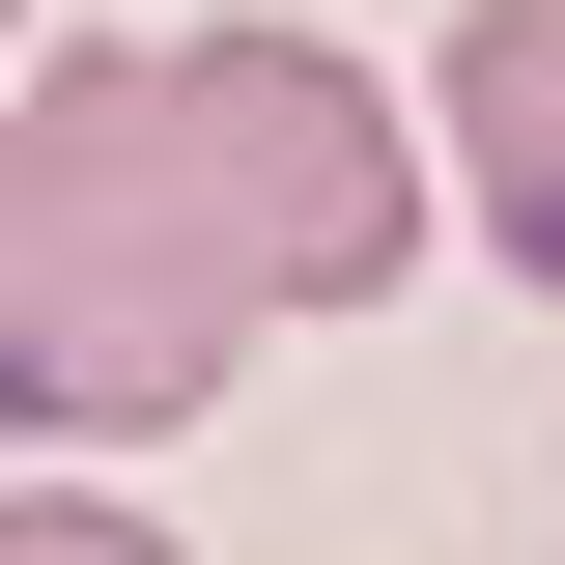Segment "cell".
I'll use <instances>...</instances> for the list:
<instances>
[{"instance_id": "3957f363", "label": "cell", "mask_w": 565, "mask_h": 565, "mask_svg": "<svg viewBox=\"0 0 565 565\" xmlns=\"http://www.w3.org/2000/svg\"><path fill=\"white\" fill-rule=\"evenodd\" d=\"M424 141H452L481 255L565 282V0H481V29H452V85H424Z\"/></svg>"}, {"instance_id": "277c9868", "label": "cell", "mask_w": 565, "mask_h": 565, "mask_svg": "<svg viewBox=\"0 0 565 565\" xmlns=\"http://www.w3.org/2000/svg\"><path fill=\"white\" fill-rule=\"evenodd\" d=\"M0 565H170V537H141L114 481H0Z\"/></svg>"}, {"instance_id": "5b68a950", "label": "cell", "mask_w": 565, "mask_h": 565, "mask_svg": "<svg viewBox=\"0 0 565 565\" xmlns=\"http://www.w3.org/2000/svg\"><path fill=\"white\" fill-rule=\"evenodd\" d=\"M0 57H29V0H0Z\"/></svg>"}, {"instance_id": "6da1fadb", "label": "cell", "mask_w": 565, "mask_h": 565, "mask_svg": "<svg viewBox=\"0 0 565 565\" xmlns=\"http://www.w3.org/2000/svg\"><path fill=\"white\" fill-rule=\"evenodd\" d=\"M255 367V255L199 199L170 29H57L0 85V452H141Z\"/></svg>"}, {"instance_id": "7a4b0ae2", "label": "cell", "mask_w": 565, "mask_h": 565, "mask_svg": "<svg viewBox=\"0 0 565 565\" xmlns=\"http://www.w3.org/2000/svg\"><path fill=\"white\" fill-rule=\"evenodd\" d=\"M170 114H199V199L255 255V311H396L424 282V141L367 114V57L311 29H170Z\"/></svg>"}]
</instances>
